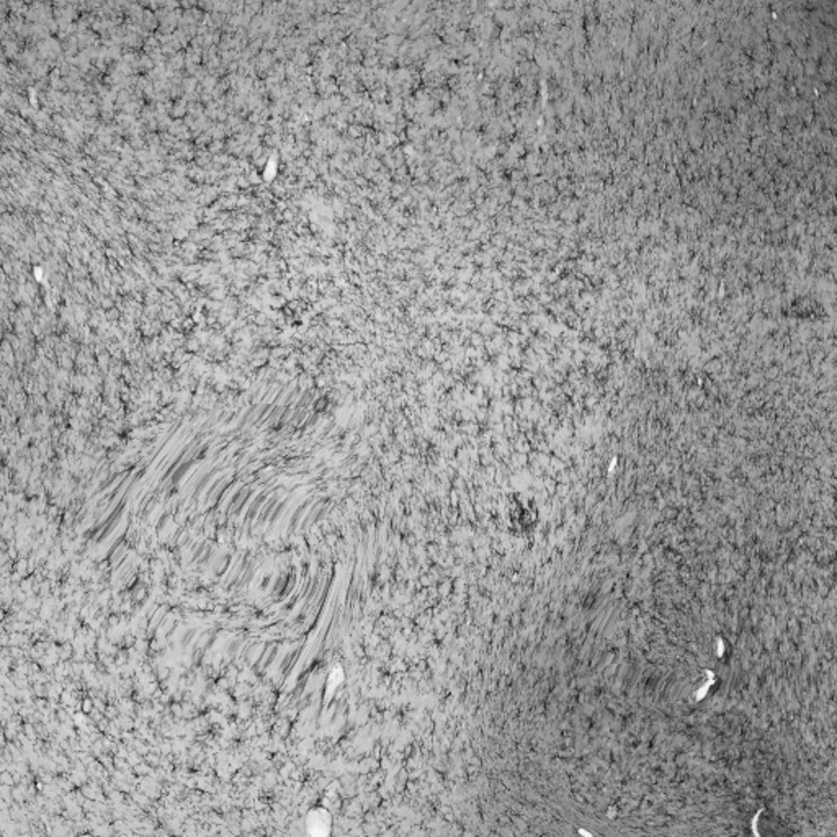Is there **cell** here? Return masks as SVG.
Wrapping results in <instances>:
<instances>
[{"instance_id": "obj_1", "label": "cell", "mask_w": 837, "mask_h": 837, "mask_svg": "<svg viewBox=\"0 0 837 837\" xmlns=\"http://www.w3.org/2000/svg\"><path fill=\"white\" fill-rule=\"evenodd\" d=\"M306 828L307 833L311 836L326 837L330 834V831H332V816H330L327 809L314 808L311 809L310 814H307Z\"/></svg>"}]
</instances>
